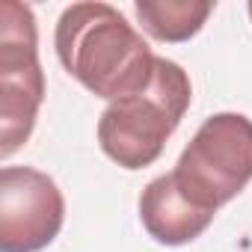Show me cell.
<instances>
[{
  "instance_id": "cell-1",
  "label": "cell",
  "mask_w": 252,
  "mask_h": 252,
  "mask_svg": "<svg viewBox=\"0 0 252 252\" xmlns=\"http://www.w3.org/2000/svg\"><path fill=\"white\" fill-rule=\"evenodd\" d=\"M63 68L92 95L119 101L152 86L155 63L149 42L110 3H71L54 33Z\"/></svg>"
},
{
  "instance_id": "cell-2",
  "label": "cell",
  "mask_w": 252,
  "mask_h": 252,
  "mask_svg": "<svg viewBox=\"0 0 252 252\" xmlns=\"http://www.w3.org/2000/svg\"><path fill=\"white\" fill-rule=\"evenodd\" d=\"M193 98L187 71L158 57L152 86L140 95L110 101L98 119V143L104 155L122 169H146L152 166L166 140L181 125Z\"/></svg>"
},
{
  "instance_id": "cell-3",
  "label": "cell",
  "mask_w": 252,
  "mask_h": 252,
  "mask_svg": "<svg viewBox=\"0 0 252 252\" xmlns=\"http://www.w3.org/2000/svg\"><path fill=\"white\" fill-rule=\"evenodd\" d=\"M181 193L217 214L252 181V119L243 113H214L202 122L175 169Z\"/></svg>"
},
{
  "instance_id": "cell-4",
  "label": "cell",
  "mask_w": 252,
  "mask_h": 252,
  "mask_svg": "<svg viewBox=\"0 0 252 252\" xmlns=\"http://www.w3.org/2000/svg\"><path fill=\"white\" fill-rule=\"evenodd\" d=\"M33 9L0 3V158L15 155L33 134L45 98Z\"/></svg>"
},
{
  "instance_id": "cell-5",
  "label": "cell",
  "mask_w": 252,
  "mask_h": 252,
  "mask_svg": "<svg viewBox=\"0 0 252 252\" xmlns=\"http://www.w3.org/2000/svg\"><path fill=\"white\" fill-rule=\"evenodd\" d=\"M65 199L57 181L33 166L0 172V252H39L60 234Z\"/></svg>"
},
{
  "instance_id": "cell-6",
  "label": "cell",
  "mask_w": 252,
  "mask_h": 252,
  "mask_svg": "<svg viewBox=\"0 0 252 252\" xmlns=\"http://www.w3.org/2000/svg\"><path fill=\"white\" fill-rule=\"evenodd\" d=\"M140 220L158 243L184 246L214 222V214L193 205L175 184L172 172H166L146 184L140 196Z\"/></svg>"
},
{
  "instance_id": "cell-7",
  "label": "cell",
  "mask_w": 252,
  "mask_h": 252,
  "mask_svg": "<svg viewBox=\"0 0 252 252\" xmlns=\"http://www.w3.org/2000/svg\"><path fill=\"white\" fill-rule=\"evenodd\" d=\"M134 12L152 39L187 42L205 27L214 3L208 0H137Z\"/></svg>"
},
{
  "instance_id": "cell-8",
  "label": "cell",
  "mask_w": 252,
  "mask_h": 252,
  "mask_svg": "<svg viewBox=\"0 0 252 252\" xmlns=\"http://www.w3.org/2000/svg\"><path fill=\"white\" fill-rule=\"evenodd\" d=\"M246 9H249V18H252V0H249V6H246Z\"/></svg>"
}]
</instances>
